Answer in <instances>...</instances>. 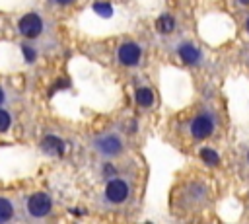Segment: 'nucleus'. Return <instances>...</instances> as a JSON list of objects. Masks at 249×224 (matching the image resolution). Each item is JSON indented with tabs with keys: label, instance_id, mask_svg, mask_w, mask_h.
<instances>
[{
	"label": "nucleus",
	"instance_id": "obj_4",
	"mask_svg": "<svg viewBox=\"0 0 249 224\" xmlns=\"http://www.w3.org/2000/svg\"><path fill=\"white\" fill-rule=\"evenodd\" d=\"M212 131H214V117L210 113H202L195 117V121L191 123V134L195 138H206L212 134Z\"/></svg>",
	"mask_w": 249,
	"mask_h": 224
},
{
	"label": "nucleus",
	"instance_id": "obj_13",
	"mask_svg": "<svg viewBox=\"0 0 249 224\" xmlns=\"http://www.w3.org/2000/svg\"><path fill=\"white\" fill-rule=\"evenodd\" d=\"M93 10H95L99 16H103V18H109V16L113 14V8H111L107 2H95V4H93Z\"/></svg>",
	"mask_w": 249,
	"mask_h": 224
},
{
	"label": "nucleus",
	"instance_id": "obj_8",
	"mask_svg": "<svg viewBox=\"0 0 249 224\" xmlns=\"http://www.w3.org/2000/svg\"><path fill=\"white\" fill-rule=\"evenodd\" d=\"M177 53H179V56L183 58L185 64H196V62H200V51L195 45H191V43L179 45L177 47Z\"/></svg>",
	"mask_w": 249,
	"mask_h": 224
},
{
	"label": "nucleus",
	"instance_id": "obj_14",
	"mask_svg": "<svg viewBox=\"0 0 249 224\" xmlns=\"http://www.w3.org/2000/svg\"><path fill=\"white\" fill-rule=\"evenodd\" d=\"M10 125H12V117H10V113L4 111V109H0V132L8 131Z\"/></svg>",
	"mask_w": 249,
	"mask_h": 224
},
{
	"label": "nucleus",
	"instance_id": "obj_6",
	"mask_svg": "<svg viewBox=\"0 0 249 224\" xmlns=\"http://www.w3.org/2000/svg\"><path fill=\"white\" fill-rule=\"evenodd\" d=\"M140 56H142V49H140L136 43H124V45H121V49H119V60H121L124 66H134V64H138Z\"/></svg>",
	"mask_w": 249,
	"mask_h": 224
},
{
	"label": "nucleus",
	"instance_id": "obj_12",
	"mask_svg": "<svg viewBox=\"0 0 249 224\" xmlns=\"http://www.w3.org/2000/svg\"><path fill=\"white\" fill-rule=\"evenodd\" d=\"M200 158H202V162H206L208 166H218V162H220L218 154H216L214 150H210V148H202V150H200Z\"/></svg>",
	"mask_w": 249,
	"mask_h": 224
},
{
	"label": "nucleus",
	"instance_id": "obj_11",
	"mask_svg": "<svg viewBox=\"0 0 249 224\" xmlns=\"http://www.w3.org/2000/svg\"><path fill=\"white\" fill-rule=\"evenodd\" d=\"M12 216H14V205L8 199L0 197V222H8Z\"/></svg>",
	"mask_w": 249,
	"mask_h": 224
},
{
	"label": "nucleus",
	"instance_id": "obj_1",
	"mask_svg": "<svg viewBox=\"0 0 249 224\" xmlns=\"http://www.w3.org/2000/svg\"><path fill=\"white\" fill-rule=\"evenodd\" d=\"M18 29H19V33H21L23 37L35 39V37H39L41 31H43V19H41L37 14H25V16L19 18Z\"/></svg>",
	"mask_w": 249,
	"mask_h": 224
},
{
	"label": "nucleus",
	"instance_id": "obj_2",
	"mask_svg": "<svg viewBox=\"0 0 249 224\" xmlns=\"http://www.w3.org/2000/svg\"><path fill=\"white\" fill-rule=\"evenodd\" d=\"M51 208H53V201H51V197L47 193H35L27 201V212L31 216H35V218L47 216L51 212Z\"/></svg>",
	"mask_w": 249,
	"mask_h": 224
},
{
	"label": "nucleus",
	"instance_id": "obj_7",
	"mask_svg": "<svg viewBox=\"0 0 249 224\" xmlns=\"http://www.w3.org/2000/svg\"><path fill=\"white\" fill-rule=\"evenodd\" d=\"M41 148H43L47 154H53V156H62V154H64V150H66L64 142H62L58 136H54V134L45 136V138H43V142H41Z\"/></svg>",
	"mask_w": 249,
	"mask_h": 224
},
{
	"label": "nucleus",
	"instance_id": "obj_9",
	"mask_svg": "<svg viewBox=\"0 0 249 224\" xmlns=\"http://www.w3.org/2000/svg\"><path fill=\"white\" fill-rule=\"evenodd\" d=\"M134 97H136V103L142 105V107H150V105L154 103V93H152V90H148V88H138Z\"/></svg>",
	"mask_w": 249,
	"mask_h": 224
},
{
	"label": "nucleus",
	"instance_id": "obj_17",
	"mask_svg": "<svg viewBox=\"0 0 249 224\" xmlns=\"http://www.w3.org/2000/svg\"><path fill=\"white\" fill-rule=\"evenodd\" d=\"M4 99H6V95H4V90L0 88V105H2V101H4Z\"/></svg>",
	"mask_w": 249,
	"mask_h": 224
},
{
	"label": "nucleus",
	"instance_id": "obj_18",
	"mask_svg": "<svg viewBox=\"0 0 249 224\" xmlns=\"http://www.w3.org/2000/svg\"><path fill=\"white\" fill-rule=\"evenodd\" d=\"M113 171H115V169H113L111 166H105V173H113Z\"/></svg>",
	"mask_w": 249,
	"mask_h": 224
},
{
	"label": "nucleus",
	"instance_id": "obj_20",
	"mask_svg": "<svg viewBox=\"0 0 249 224\" xmlns=\"http://www.w3.org/2000/svg\"><path fill=\"white\" fill-rule=\"evenodd\" d=\"M245 25H247V31H249V18H247V23Z\"/></svg>",
	"mask_w": 249,
	"mask_h": 224
},
{
	"label": "nucleus",
	"instance_id": "obj_15",
	"mask_svg": "<svg viewBox=\"0 0 249 224\" xmlns=\"http://www.w3.org/2000/svg\"><path fill=\"white\" fill-rule=\"evenodd\" d=\"M21 51H23V55H25V58H27L29 62L35 60V51H33L31 47H21Z\"/></svg>",
	"mask_w": 249,
	"mask_h": 224
},
{
	"label": "nucleus",
	"instance_id": "obj_21",
	"mask_svg": "<svg viewBox=\"0 0 249 224\" xmlns=\"http://www.w3.org/2000/svg\"><path fill=\"white\" fill-rule=\"evenodd\" d=\"M247 160H249V154H247Z\"/></svg>",
	"mask_w": 249,
	"mask_h": 224
},
{
	"label": "nucleus",
	"instance_id": "obj_10",
	"mask_svg": "<svg viewBox=\"0 0 249 224\" xmlns=\"http://www.w3.org/2000/svg\"><path fill=\"white\" fill-rule=\"evenodd\" d=\"M156 27H158V31H160V33H171V31H173V27H175V19H173L171 16L163 14V16H160V18H158Z\"/></svg>",
	"mask_w": 249,
	"mask_h": 224
},
{
	"label": "nucleus",
	"instance_id": "obj_16",
	"mask_svg": "<svg viewBox=\"0 0 249 224\" xmlns=\"http://www.w3.org/2000/svg\"><path fill=\"white\" fill-rule=\"evenodd\" d=\"M54 2H58V4H62V6H66V4H70V2H74V0H54Z\"/></svg>",
	"mask_w": 249,
	"mask_h": 224
},
{
	"label": "nucleus",
	"instance_id": "obj_3",
	"mask_svg": "<svg viewBox=\"0 0 249 224\" xmlns=\"http://www.w3.org/2000/svg\"><path fill=\"white\" fill-rule=\"evenodd\" d=\"M95 148L103 156H117L123 152V142L117 134H103L95 138Z\"/></svg>",
	"mask_w": 249,
	"mask_h": 224
},
{
	"label": "nucleus",
	"instance_id": "obj_5",
	"mask_svg": "<svg viewBox=\"0 0 249 224\" xmlns=\"http://www.w3.org/2000/svg\"><path fill=\"white\" fill-rule=\"evenodd\" d=\"M105 197L109 203H124L126 197H128V185L123 181V179H111L105 187Z\"/></svg>",
	"mask_w": 249,
	"mask_h": 224
},
{
	"label": "nucleus",
	"instance_id": "obj_19",
	"mask_svg": "<svg viewBox=\"0 0 249 224\" xmlns=\"http://www.w3.org/2000/svg\"><path fill=\"white\" fill-rule=\"evenodd\" d=\"M237 2H241V4H249V0H237Z\"/></svg>",
	"mask_w": 249,
	"mask_h": 224
}]
</instances>
